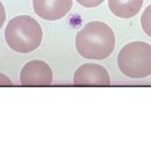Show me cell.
<instances>
[{
    "mask_svg": "<svg viewBox=\"0 0 151 151\" xmlns=\"http://www.w3.org/2000/svg\"><path fill=\"white\" fill-rule=\"evenodd\" d=\"M78 4L86 8H94L102 4L104 0H76Z\"/></svg>",
    "mask_w": 151,
    "mask_h": 151,
    "instance_id": "obj_9",
    "label": "cell"
},
{
    "mask_svg": "<svg viewBox=\"0 0 151 151\" xmlns=\"http://www.w3.org/2000/svg\"><path fill=\"white\" fill-rule=\"evenodd\" d=\"M20 83L24 86H49L53 83V72L44 60H30L20 72Z\"/></svg>",
    "mask_w": 151,
    "mask_h": 151,
    "instance_id": "obj_4",
    "label": "cell"
},
{
    "mask_svg": "<svg viewBox=\"0 0 151 151\" xmlns=\"http://www.w3.org/2000/svg\"><path fill=\"white\" fill-rule=\"evenodd\" d=\"M143 5V0H109V9L114 16L129 19L134 17Z\"/></svg>",
    "mask_w": 151,
    "mask_h": 151,
    "instance_id": "obj_7",
    "label": "cell"
},
{
    "mask_svg": "<svg viewBox=\"0 0 151 151\" xmlns=\"http://www.w3.org/2000/svg\"><path fill=\"white\" fill-rule=\"evenodd\" d=\"M73 82L76 86H109L111 78L103 66L87 63L75 70Z\"/></svg>",
    "mask_w": 151,
    "mask_h": 151,
    "instance_id": "obj_5",
    "label": "cell"
},
{
    "mask_svg": "<svg viewBox=\"0 0 151 151\" xmlns=\"http://www.w3.org/2000/svg\"><path fill=\"white\" fill-rule=\"evenodd\" d=\"M77 53L87 60H105L115 47V35L105 22H87L76 34Z\"/></svg>",
    "mask_w": 151,
    "mask_h": 151,
    "instance_id": "obj_1",
    "label": "cell"
},
{
    "mask_svg": "<svg viewBox=\"0 0 151 151\" xmlns=\"http://www.w3.org/2000/svg\"><path fill=\"white\" fill-rule=\"evenodd\" d=\"M140 22L143 32H146L149 37H151V5L148 6L146 8V10L143 11V14L141 16Z\"/></svg>",
    "mask_w": 151,
    "mask_h": 151,
    "instance_id": "obj_8",
    "label": "cell"
},
{
    "mask_svg": "<svg viewBox=\"0 0 151 151\" xmlns=\"http://www.w3.org/2000/svg\"><path fill=\"white\" fill-rule=\"evenodd\" d=\"M5 20H6V10L4 5H2V2L0 1V28L2 27Z\"/></svg>",
    "mask_w": 151,
    "mask_h": 151,
    "instance_id": "obj_11",
    "label": "cell"
},
{
    "mask_svg": "<svg viewBox=\"0 0 151 151\" xmlns=\"http://www.w3.org/2000/svg\"><path fill=\"white\" fill-rule=\"evenodd\" d=\"M118 66L130 78L151 75V45L145 42L127 44L118 55Z\"/></svg>",
    "mask_w": 151,
    "mask_h": 151,
    "instance_id": "obj_3",
    "label": "cell"
},
{
    "mask_svg": "<svg viewBox=\"0 0 151 151\" xmlns=\"http://www.w3.org/2000/svg\"><path fill=\"white\" fill-rule=\"evenodd\" d=\"M0 86H12V82L9 77L0 73Z\"/></svg>",
    "mask_w": 151,
    "mask_h": 151,
    "instance_id": "obj_10",
    "label": "cell"
},
{
    "mask_svg": "<svg viewBox=\"0 0 151 151\" xmlns=\"http://www.w3.org/2000/svg\"><path fill=\"white\" fill-rule=\"evenodd\" d=\"M5 38L7 45L12 50L27 54L39 47L43 39V30L36 19L27 15H20L8 22Z\"/></svg>",
    "mask_w": 151,
    "mask_h": 151,
    "instance_id": "obj_2",
    "label": "cell"
},
{
    "mask_svg": "<svg viewBox=\"0 0 151 151\" xmlns=\"http://www.w3.org/2000/svg\"><path fill=\"white\" fill-rule=\"evenodd\" d=\"M73 0H32L36 15L44 20L55 22L64 18L72 9Z\"/></svg>",
    "mask_w": 151,
    "mask_h": 151,
    "instance_id": "obj_6",
    "label": "cell"
}]
</instances>
